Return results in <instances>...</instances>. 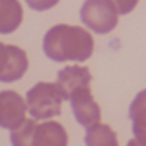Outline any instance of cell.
<instances>
[{
	"instance_id": "6da1fadb",
	"label": "cell",
	"mask_w": 146,
	"mask_h": 146,
	"mask_svg": "<svg viewBox=\"0 0 146 146\" xmlns=\"http://www.w3.org/2000/svg\"><path fill=\"white\" fill-rule=\"evenodd\" d=\"M93 44V36L88 29H82L79 26L58 24L48 29V33L44 35L42 49L46 57L55 62H82L91 57Z\"/></svg>"
},
{
	"instance_id": "5bb4252c",
	"label": "cell",
	"mask_w": 146,
	"mask_h": 146,
	"mask_svg": "<svg viewBox=\"0 0 146 146\" xmlns=\"http://www.w3.org/2000/svg\"><path fill=\"white\" fill-rule=\"evenodd\" d=\"M126 146H146V143H141L139 139H130Z\"/></svg>"
},
{
	"instance_id": "3957f363",
	"label": "cell",
	"mask_w": 146,
	"mask_h": 146,
	"mask_svg": "<svg viewBox=\"0 0 146 146\" xmlns=\"http://www.w3.org/2000/svg\"><path fill=\"white\" fill-rule=\"evenodd\" d=\"M80 20L88 29L106 35L117 27L119 11L111 0H86L80 7Z\"/></svg>"
},
{
	"instance_id": "ba28073f",
	"label": "cell",
	"mask_w": 146,
	"mask_h": 146,
	"mask_svg": "<svg viewBox=\"0 0 146 146\" xmlns=\"http://www.w3.org/2000/svg\"><path fill=\"white\" fill-rule=\"evenodd\" d=\"M31 146H68V133L60 122L46 121L36 124Z\"/></svg>"
},
{
	"instance_id": "7c38bea8",
	"label": "cell",
	"mask_w": 146,
	"mask_h": 146,
	"mask_svg": "<svg viewBox=\"0 0 146 146\" xmlns=\"http://www.w3.org/2000/svg\"><path fill=\"white\" fill-rule=\"evenodd\" d=\"M26 4L35 11H46V9H51L53 6H57L58 0H26Z\"/></svg>"
},
{
	"instance_id": "8fae6325",
	"label": "cell",
	"mask_w": 146,
	"mask_h": 146,
	"mask_svg": "<svg viewBox=\"0 0 146 146\" xmlns=\"http://www.w3.org/2000/svg\"><path fill=\"white\" fill-rule=\"evenodd\" d=\"M84 143L86 146H119L117 133L108 124H100V122L86 128Z\"/></svg>"
},
{
	"instance_id": "5b68a950",
	"label": "cell",
	"mask_w": 146,
	"mask_h": 146,
	"mask_svg": "<svg viewBox=\"0 0 146 146\" xmlns=\"http://www.w3.org/2000/svg\"><path fill=\"white\" fill-rule=\"evenodd\" d=\"M71 102V110H73V115H75L77 122L84 128H90L93 124H97L99 119H100V108L99 104L95 102L93 95L88 88H80L77 90L75 93L71 95L70 99Z\"/></svg>"
},
{
	"instance_id": "4fadbf2b",
	"label": "cell",
	"mask_w": 146,
	"mask_h": 146,
	"mask_svg": "<svg viewBox=\"0 0 146 146\" xmlns=\"http://www.w3.org/2000/svg\"><path fill=\"white\" fill-rule=\"evenodd\" d=\"M111 2L115 4L119 15H126V13H130L131 9L137 6V2H139V0H111Z\"/></svg>"
},
{
	"instance_id": "52a82bcc",
	"label": "cell",
	"mask_w": 146,
	"mask_h": 146,
	"mask_svg": "<svg viewBox=\"0 0 146 146\" xmlns=\"http://www.w3.org/2000/svg\"><path fill=\"white\" fill-rule=\"evenodd\" d=\"M91 82V73L84 66H66L57 73V84L64 99L70 100L71 95L80 88H88Z\"/></svg>"
},
{
	"instance_id": "9c48e42d",
	"label": "cell",
	"mask_w": 146,
	"mask_h": 146,
	"mask_svg": "<svg viewBox=\"0 0 146 146\" xmlns=\"http://www.w3.org/2000/svg\"><path fill=\"white\" fill-rule=\"evenodd\" d=\"M130 119L135 139L146 143V90L139 91L130 104Z\"/></svg>"
},
{
	"instance_id": "277c9868",
	"label": "cell",
	"mask_w": 146,
	"mask_h": 146,
	"mask_svg": "<svg viewBox=\"0 0 146 146\" xmlns=\"http://www.w3.org/2000/svg\"><path fill=\"white\" fill-rule=\"evenodd\" d=\"M27 102L15 91L4 90L0 93V126L6 130H17L26 121Z\"/></svg>"
},
{
	"instance_id": "30bf717a",
	"label": "cell",
	"mask_w": 146,
	"mask_h": 146,
	"mask_svg": "<svg viewBox=\"0 0 146 146\" xmlns=\"http://www.w3.org/2000/svg\"><path fill=\"white\" fill-rule=\"evenodd\" d=\"M0 9H2V17H0V33H11L15 31L22 22V7L18 0H0Z\"/></svg>"
},
{
	"instance_id": "7a4b0ae2",
	"label": "cell",
	"mask_w": 146,
	"mask_h": 146,
	"mask_svg": "<svg viewBox=\"0 0 146 146\" xmlns=\"http://www.w3.org/2000/svg\"><path fill=\"white\" fill-rule=\"evenodd\" d=\"M62 100L64 95L58 90V84L55 82H36L33 88H29L26 95L27 111L36 121H46L60 115L62 111Z\"/></svg>"
},
{
	"instance_id": "8992f818",
	"label": "cell",
	"mask_w": 146,
	"mask_h": 146,
	"mask_svg": "<svg viewBox=\"0 0 146 146\" xmlns=\"http://www.w3.org/2000/svg\"><path fill=\"white\" fill-rule=\"evenodd\" d=\"M27 70V55L24 49L17 46L2 44V68H0V80L13 82L24 77Z\"/></svg>"
}]
</instances>
